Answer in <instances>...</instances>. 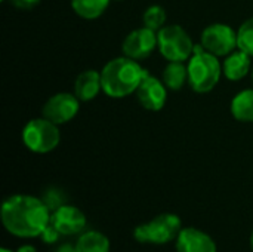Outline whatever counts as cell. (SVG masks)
<instances>
[{
  "label": "cell",
  "mask_w": 253,
  "mask_h": 252,
  "mask_svg": "<svg viewBox=\"0 0 253 252\" xmlns=\"http://www.w3.org/2000/svg\"><path fill=\"white\" fill-rule=\"evenodd\" d=\"M252 71V56L242 49H236L222 61V73L231 82L245 79Z\"/></svg>",
  "instance_id": "cell-13"
},
{
  "label": "cell",
  "mask_w": 253,
  "mask_h": 252,
  "mask_svg": "<svg viewBox=\"0 0 253 252\" xmlns=\"http://www.w3.org/2000/svg\"><path fill=\"white\" fill-rule=\"evenodd\" d=\"M252 82H253V67H252Z\"/></svg>",
  "instance_id": "cell-28"
},
{
  "label": "cell",
  "mask_w": 253,
  "mask_h": 252,
  "mask_svg": "<svg viewBox=\"0 0 253 252\" xmlns=\"http://www.w3.org/2000/svg\"><path fill=\"white\" fill-rule=\"evenodd\" d=\"M237 46L253 56V16L246 19L237 30Z\"/></svg>",
  "instance_id": "cell-20"
},
{
  "label": "cell",
  "mask_w": 253,
  "mask_h": 252,
  "mask_svg": "<svg viewBox=\"0 0 253 252\" xmlns=\"http://www.w3.org/2000/svg\"><path fill=\"white\" fill-rule=\"evenodd\" d=\"M162 80L170 91H179L188 83V68L185 62L181 61H169L163 68Z\"/></svg>",
  "instance_id": "cell-16"
},
{
  "label": "cell",
  "mask_w": 253,
  "mask_h": 252,
  "mask_svg": "<svg viewBox=\"0 0 253 252\" xmlns=\"http://www.w3.org/2000/svg\"><path fill=\"white\" fill-rule=\"evenodd\" d=\"M21 137L24 146L37 154L50 153L61 143L59 126L43 116L28 120L22 129Z\"/></svg>",
  "instance_id": "cell-4"
},
{
  "label": "cell",
  "mask_w": 253,
  "mask_h": 252,
  "mask_svg": "<svg viewBox=\"0 0 253 252\" xmlns=\"http://www.w3.org/2000/svg\"><path fill=\"white\" fill-rule=\"evenodd\" d=\"M110 1L111 0H71V7L83 19H96L108 9Z\"/></svg>",
  "instance_id": "cell-17"
},
{
  "label": "cell",
  "mask_w": 253,
  "mask_h": 252,
  "mask_svg": "<svg viewBox=\"0 0 253 252\" xmlns=\"http://www.w3.org/2000/svg\"><path fill=\"white\" fill-rule=\"evenodd\" d=\"M251 248H252V251H253V230H252V235H251Z\"/></svg>",
  "instance_id": "cell-26"
},
{
  "label": "cell",
  "mask_w": 253,
  "mask_h": 252,
  "mask_svg": "<svg viewBox=\"0 0 253 252\" xmlns=\"http://www.w3.org/2000/svg\"><path fill=\"white\" fill-rule=\"evenodd\" d=\"M156 49H157V31L147 27H141L130 31L122 43L123 55L136 61L148 58Z\"/></svg>",
  "instance_id": "cell-9"
},
{
  "label": "cell",
  "mask_w": 253,
  "mask_h": 252,
  "mask_svg": "<svg viewBox=\"0 0 253 252\" xmlns=\"http://www.w3.org/2000/svg\"><path fill=\"white\" fill-rule=\"evenodd\" d=\"M1 1H4V0H1Z\"/></svg>",
  "instance_id": "cell-29"
},
{
  "label": "cell",
  "mask_w": 253,
  "mask_h": 252,
  "mask_svg": "<svg viewBox=\"0 0 253 252\" xmlns=\"http://www.w3.org/2000/svg\"><path fill=\"white\" fill-rule=\"evenodd\" d=\"M80 102L82 101L76 97L74 92H58L43 104L42 116L56 123L58 126L65 125L77 116Z\"/></svg>",
  "instance_id": "cell-8"
},
{
  "label": "cell",
  "mask_w": 253,
  "mask_h": 252,
  "mask_svg": "<svg viewBox=\"0 0 253 252\" xmlns=\"http://www.w3.org/2000/svg\"><path fill=\"white\" fill-rule=\"evenodd\" d=\"M42 0H10V3L18 9H33L40 4Z\"/></svg>",
  "instance_id": "cell-23"
},
{
  "label": "cell",
  "mask_w": 253,
  "mask_h": 252,
  "mask_svg": "<svg viewBox=\"0 0 253 252\" xmlns=\"http://www.w3.org/2000/svg\"><path fill=\"white\" fill-rule=\"evenodd\" d=\"M56 252H77L76 250V247H71L70 244H65V245H62V247H59Z\"/></svg>",
  "instance_id": "cell-24"
},
{
  "label": "cell",
  "mask_w": 253,
  "mask_h": 252,
  "mask_svg": "<svg viewBox=\"0 0 253 252\" xmlns=\"http://www.w3.org/2000/svg\"><path fill=\"white\" fill-rule=\"evenodd\" d=\"M59 232H58V229L52 224V223H49L47 226H46V229L42 232V235H40V238H42V241L44 242V244H55L58 239H59Z\"/></svg>",
  "instance_id": "cell-22"
},
{
  "label": "cell",
  "mask_w": 253,
  "mask_h": 252,
  "mask_svg": "<svg viewBox=\"0 0 253 252\" xmlns=\"http://www.w3.org/2000/svg\"><path fill=\"white\" fill-rule=\"evenodd\" d=\"M0 252H13V251H10V250H7V248H1Z\"/></svg>",
  "instance_id": "cell-27"
},
{
  "label": "cell",
  "mask_w": 253,
  "mask_h": 252,
  "mask_svg": "<svg viewBox=\"0 0 253 252\" xmlns=\"http://www.w3.org/2000/svg\"><path fill=\"white\" fill-rule=\"evenodd\" d=\"M230 110L236 120L253 123V89H245L236 94L231 100Z\"/></svg>",
  "instance_id": "cell-15"
},
{
  "label": "cell",
  "mask_w": 253,
  "mask_h": 252,
  "mask_svg": "<svg viewBox=\"0 0 253 252\" xmlns=\"http://www.w3.org/2000/svg\"><path fill=\"white\" fill-rule=\"evenodd\" d=\"M168 13L166 9L160 4H151L148 6L142 13V24L147 28H151L154 31L162 30L166 25Z\"/></svg>",
  "instance_id": "cell-19"
},
{
  "label": "cell",
  "mask_w": 253,
  "mask_h": 252,
  "mask_svg": "<svg viewBox=\"0 0 253 252\" xmlns=\"http://www.w3.org/2000/svg\"><path fill=\"white\" fill-rule=\"evenodd\" d=\"M148 71L126 55L113 58L101 70L102 92L110 98H126L135 94Z\"/></svg>",
  "instance_id": "cell-2"
},
{
  "label": "cell",
  "mask_w": 253,
  "mask_h": 252,
  "mask_svg": "<svg viewBox=\"0 0 253 252\" xmlns=\"http://www.w3.org/2000/svg\"><path fill=\"white\" fill-rule=\"evenodd\" d=\"M181 218L175 214H160L151 221L141 224L135 229L133 238L139 244L163 245L178 238L181 233Z\"/></svg>",
  "instance_id": "cell-6"
},
{
  "label": "cell",
  "mask_w": 253,
  "mask_h": 252,
  "mask_svg": "<svg viewBox=\"0 0 253 252\" xmlns=\"http://www.w3.org/2000/svg\"><path fill=\"white\" fill-rule=\"evenodd\" d=\"M16 252H37V250L33 245H24V247H21Z\"/></svg>",
  "instance_id": "cell-25"
},
{
  "label": "cell",
  "mask_w": 253,
  "mask_h": 252,
  "mask_svg": "<svg viewBox=\"0 0 253 252\" xmlns=\"http://www.w3.org/2000/svg\"><path fill=\"white\" fill-rule=\"evenodd\" d=\"M135 95L138 102L145 110L160 111L168 101V88L162 79H157L148 73L139 83Z\"/></svg>",
  "instance_id": "cell-10"
},
{
  "label": "cell",
  "mask_w": 253,
  "mask_h": 252,
  "mask_svg": "<svg viewBox=\"0 0 253 252\" xmlns=\"http://www.w3.org/2000/svg\"><path fill=\"white\" fill-rule=\"evenodd\" d=\"M50 209L43 199L30 195H13L1 205V223L16 238L40 236L50 223Z\"/></svg>",
  "instance_id": "cell-1"
},
{
  "label": "cell",
  "mask_w": 253,
  "mask_h": 252,
  "mask_svg": "<svg viewBox=\"0 0 253 252\" xmlns=\"http://www.w3.org/2000/svg\"><path fill=\"white\" fill-rule=\"evenodd\" d=\"M188 85L197 94H208L216 88L222 73V62L219 58L208 52L202 45H196L194 52L187 64Z\"/></svg>",
  "instance_id": "cell-3"
},
{
  "label": "cell",
  "mask_w": 253,
  "mask_h": 252,
  "mask_svg": "<svg viewBox=\"0 0 253 252\" xmlns=\"http://www.w3.org/2000/svg\"><path fill=\"white\" fill-rule=\"evenodd\" d=\"M176 252H216V244L208 233L188 227L176 238Z\"/></svg>",
  "instance_id": "cell-12"
},
{
  "label": "cell",
  "mask_w": 253,
  "mask_h": 252,
  "mask_svg": "<svg viewBox=\"0 0 253 252\" xmlns=\"http://www.w3.org/2000/svg\"><path fill=\"white\" fill-rule=\"evenodd\" d=\"M200 45L218 58L227 56L239 48L237 31L228 24L213 22L202 31Z\"/></svg>",
  "instance_id": "cell-7"
},
{
  "label": "cell",
  "mask_w": 253,
  "mask_h": 252,
  "mask_svg": "<svg viewBox=\"0 0 253 252\" xmlns=\"http://www.w3.org/2000/svg\"><path fill=\"white\" fill-rule=\"evenodd\" d=\"M50 223L61 235H77L86 227V215L73 205H61L50 215Z\"/></svg>",
  "instance_id": "cell-11"
},
{
  "label": "cell",
  "mask_w": 253,
  "mask_h": 252,
  "mask_svg": "<svg viewBox=\"0 0 253 252\" xmlns=\"http://www.w3.org/2000/svg\"><path fill=\"white\" fill-rule=\"evenodd\" d=\"M196 45L182 25L170 24L157 31V49L168 61L185 62L191 58Z\"/></svg>",
  "instance_id": "cell-5"
},
{
  "label": "cell",
  "mask_w": 253,
  "mask_h": 252,
  "mask_svg": "<svg viewBox=\"0 0 253 252\" xmlns=\"http://www.w3.org/2000/svg\"><path fill=\"white\" fill-rule=\"evenodd\" d=\"M99 92H102L101 71L84 70L77 76L74 82V94L82 102H89L95 100Z\"/></svg>",
  "instance_id": "cell-14"
},
{
  "label": "cell",
  "mask_w": 253,
  "mask_h": 252,
  "mask_svg": "<svg viewBox=\"0 0 253 252\" xmlns=\"http://www.w3.org/2000/svg\"><path fill=\"white\" fill-rule=\"evenodd\" d=\"M77 252H110V239L101 232H87L76 244Z\"/></svg>",
  "instance_id": "cell-18"
},
{
  "label": "cell",
  "mask_w": 253,
  "mask_h": 252,
  "mask_svg": "<svg viewBox=\"0 0 253 252\" xmlns=\"http://www.w3.org/2000/svg\"><path fill=\"white\" fill-rule=\"evenodd\" d=\"M43 201H44V203L49 206L50 211H55L56 208H59L61 205H64V203H62V199H61V193H59L58 190H49V192L46 193V198H44Z\"/></svg>",
  "instance_id": "cell-21"
}]
</instances>
